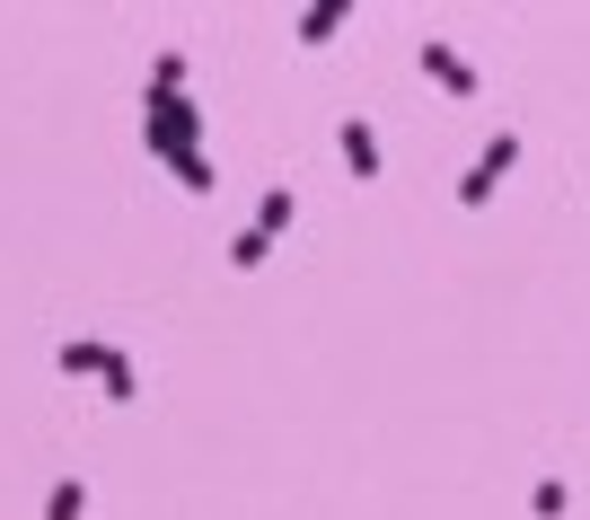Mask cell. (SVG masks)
<instances>
[{"instance_id": "obj_4", "label": "cell", "mask_w": 590, "mask_h": 520, "mask_svg": "<svg viewBox=\"0 0 590 520\" xmlns=\"http://www.w3.org/2000/svg\"><path fill=\"white\" fill-rule=\"evenodd\" d=\"M336 141H344V168H353V177H379V168H388V159H379V132L361 124V116H344Z\"/></svg>"}, {"instance_id": "obj_7", "label": "cell", "mask_w": 590, "mask_h": 520, "mask_svg": "<svg viewBox=\"0 0 590 520\" xmlns=\"http://www.w3.org/2000/svg\"><path fill=\"white\" fill-rule=\"evenodd\" d=\"M256 230H264V239H282V230H291V186H264V212H256Z\"/></svg>"}, {"instance_id": "obj_2", "label": "cell", "mask_w": 590, "mask_h": 520, "mask_svg": "<svg viewBox=\"0 0 590 520\" xmlns=\"http://www.w3.org/2000/svg\"><path fill=\"white\" fill-rule=\"evenodd\" d=\"M116 353H123V344H98V336H71V344H62L53 362H62L71 380H107V371H116Z\"/></svg>"}, {"instance_id": "obj_1", "label": "cell", "mask_w": 590, "mask_h": 520, "mask_svg": "<svg viewBox=\"0 0 590 520\" xmlns=\"http://www.w3.org/2000/svg\"><path fill=\"white\" fill-rule=\"evenodd\" d=\"M511 159H520V141H511V132H493V141H484V159H476V177L459 186V203H484V194L511 177Z\"/></svg>"}, {"instance_id": "obj_6", "label": "cell", "mask_w": 590, "mask_h": 520, "mask_svg": "<svg viewBox=\"0 0 590 520\" xmlns=\"http://www.w3.org/2000/svg\"><path fill=\"white\" fill-rule=\"evenodd\" d=\"M80 512H89V486H80V477H62V486L44 494V520H80Z\"/></svg>"}, {"instance_id": "obj_5", "label": "cell", "mask_w": 590, "mask_h": 520, "mask_svg": "<svg viewBox=\"0 0 590 520\" xmlns=\"http://www.w3.org/2000/svg\"><path fill=\"white\" fill-rule=\"evenodd\" d=\"M344 18H353L344 0H318V9H300V44H327V36L344 27Z\"/></svg>"}, {"instance_id": "obj_8", "label": "cell", "mask_w": 590, "mask_h": 520, "mask_svg": "<svg viewBox=\"0 0 590 520\" xmlns=\"http://www.w3.org/2000/svg\"><path fill=\"white\" fill-rule=\"evenodd\" d=\"M264 248H273V239H264V230H247V239L230 248V264H238V273H256V264H264Z\"/></svg>"}, {"instance_id": "obj_3", "label": "cell", "mask_w": 590, "mask_h": 520, "mask_svg": "<svg viewBox=\"0 0 590 520\" xmlns=\"http://www.w3.org/2000/svg\"><path fill=\"white\" fill-rule=\"evenodd\" d=\"M423 71H432L450 98H476V62L459 53V44H423Z\"/></svg>"}, {"instance_id": "obj_9", "label": "cell", "mask_w": 590, "mask_h": 520, "mask_svg": "<svg viewBox=\"0 0 590 520\" xmlns=\"http://www.w3.org/2000/svg\"><path fill=\"white\" fill-rule=\"evenodd\" d=\"M141 389V371H132V353H116V371H107V397H132Z\"/></svg>"}]
</instances>
